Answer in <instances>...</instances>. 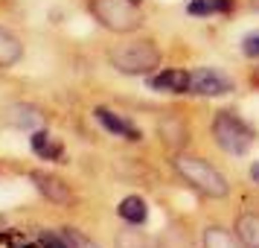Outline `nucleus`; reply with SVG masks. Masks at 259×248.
Listing matches in <instances>:
<instances>
[{
  "instance_id": "obj_1",
  "label": "nucleus",
  "mask_w": 259,
  "mask_h": 248,
  "mask_svg": "<svg viewBox=\"0 0 259 248\" xmlns=\"http://www.w3.org/2000/svg\"><path fill=\"white\" fill-rule=\"evenodd\" d=\"M108 59H111V67L122 76H146L160 67V50L154 47V41L140 38V41H125L114 47Z\"/></svg>"
},
{
  "instance_id": "obj_2",
  "label": "nucleus",
  "mask_w": 259,
  "mask_h": 248,
  "mask_svg": "<svg viewBox=\"0 0 259 248\" xmlns=\"http://www.w3.org/2000/svg\"><path fill=\"white\" fill-rule=\"evenodd\" d=\"M175 172L184 178L187 184H192L201 196H207V199H224V196L230 193L227 178H224L212 164L201 161V158H192V155H178V158H175Z\"/></svg>"
},
{
  "instance_id": "obj_3",
  "label": "nucleus",
  "mask_w": 259,
  "mask_h": 248,
  "mask_svg": "<svg viewBox=\"0 0 259 248\" xmlns=\"http://www.w3.org/2000/svg\"><path fill=\"white\" fill-rule=\"evenodd\" d=\"M88 9L105 29L119 36L137 32L143 26V12L134 0H88Z\"/></svg>"
},
{
  "instance_id": "obj_4",
  "label": "nucleus",
  "mask_w": 259,
  "mask_h": 248,
  "mask_svg": "<svg viewBox=\"0 0 259 248\" xmlns=\"http://www.w3.org/2000/svg\"><path fill=\"white\" fill-rule=\"evenodd\" d=\"M212 137L227 155H245L253 143V129L233 111H219L212 120Z\"/></svg>"
},
{
  "instance_id": "obj_5",
  "label": "nucleus",
  "mask_w": 259,
  "mask_h": 248,
  "mask_svg": "<svg viewBox=\"0 0 259 248\" xmlns=\"http://www.w3.org/2000/svg\"><path fill=\"white\" fill-rule=\"evenodd\" d=\"M233 91V79L215 67H198L189 73V94L195 96H224Z\"/></svg>"
},
{
  "instance_id": "obj_6",
  "label": "nucleus",
  "mask_w": 259,
  "mask_h": 248,
  "mask_svg": "<svg viewBox=\"0 0 259 248\" xmlns=\"http://www.w3.org/2000/svg\"><path fill=\"white\" fill-rule=\"evenodd\" d=\"M32 184H35V190L44 196L47 201H53V204H67V201L73 199L70 187H67V181L59 175H50V172H41V169H35L32 172Z\"/></svg>"
},
{
  "instance_id": "obj_7",
  "label": "nucleus",
  "mask_w": 259,
  "mask_h": 248,
  "mask_svg": "<svg viewBox=\"0 0 259 248\" xmlns=\"http://www.w3.org/2000/svg\"><path fill=\"white\" fill-rule=\"evenodd\" d=\"M149 88L160 94H189V73L187 70H160L149 76Z\"/></svg>"
},
{
  "instance_id": "obj_8",
  "label": "nucleus",
  "mask_w": 259,
  "mask_h": 248,
  "mask_svg": "<svg viewBox=\"0 0 259 248\" xmlns=\"http://www.w3.org/2000/svg\"><path fill=\"white\" fill-rule=\"evenodd\" d=\"M96 120H99L111 134H117V137H125V140H140V129H134L128 120H122L119 114L108 111V108H96Z\"/></svg>"
},
{
  "instance_id": "obj_9",
  "label": "nucleus",
  "mask_w": 259,
  "mask_h": 248,
  "mask_svg": "<svg viewBox=\"0 0 259 248\" xmlns=\"http://www.w3.org/2000/svg\"><path fill=\"white\" fill-rule=\"evenodd\" d=\"M24 56V44H21V38L9 32L6 26H0V70H6V67H15L18 61Z\"/></svg>"
},
{
  "instance_id": "obj_10",
  "label": "nucleus",
  "mask_w": 259,
  "mask_h": 248,
  "mask_svg": "<svg viewBox=\"0 0 259 248\" xmlns=\"http://www.w3.org/2000/svg\"><path fill=\"white\" fill-rule=\"evenodd\" d=\"M32 152L44 161H61L64 155V146H61L59 137H53L50 131H35L32 134Z\"/></svg>"
},
{
  "instance_id": "obj_11",
  "label": "nucleus",
  "mask_w": 259,
  "mask_h": 248,
  "mask_svg": "<svg viewBox=\"0 0 259 248\" xmlns=\"http://www.w3.org/2000/svg\"><path fill=\"white\" fill-rule=\"evenodd\" d=\"M117 213H119V219H125L128 225H143L146 216H149V204L140 196H125V199L119 201Z\"/></svg>"
},
{
  "instance_id": "obj_12",
  "label": "nucleus",
  "mask_w": 259,
  "mask_h": 248,
  "mask_svg": "<svg viewBox=\"0 0 259 248\" xmlns=\"http://www.w3.org/2000/svg\"><path fill=\"white\" fill-rule=\"evenodd\" d=\"M236 236H239L242 248H259V216L242 213L236 219Z\"/></svg>"
},
{
  "instance_id": "obj_13",
  "label": "nucleus",
  "mask_w": 259,
  "mask_h": 248,
  "mask_svg": "<svg viewBox=\"0 0 259 248\" xmlns=\"http://www.w3.org/2000/svg\"><path fill=\"white\" fill-rule=\"evenodd\" d=\"M236 0H192L187 6L189 15H198V18H207V15H227L233 12Z\"/></svg>"
},
{
  "instance_id": "obj_14",
  "label": "nucleus",
  "mask_w": 259,
  "mask_h": 248,
  "mask_svg": "<svg viewBox=\"0 0 259 248\" xmlns=\"http://www.w3.org/2000/svg\"><path fill=\"white\" fill-rule=\"evenodd\" d=\"M239 236H233L227 228H219V225H210L204 231V248H239Z\"/></svg>"
},
{
  "instance_id": "obj_15",
  "label": "nucleus",
  "mask_w": 259,
  "mask_h": 248,
  "mask_svg": "<svg viewBox=\"0 0 259 248\" xmlns=\"http://www.w3.org/2000/svg\"><path fill=\"white\" fill-rule=\"evenodd\" d=\"M9 114H12V123L15 126H21V129H29V126H38L41 123V114H38L35 108H26V105H15L9 108Z\"/></svg>"
},
{
  "instance_id": "obj_16",
  "label": "nucleus",
  "mask_w": 259,
  "mask_h": 248,
  "mask_svg": "<svg viewBox=\"0 0 259 248\" xmlns=\"http://www.w3.org/2000/svg\"><path fill=\"white\" fill-rule=\"evenodd\" d=\"M117 245L119 248H154V242L146 234H140V231H122L117 236Z\"/></svg>"
},
{
  "instance_id": "obj_17",
  "label": "nucleus",
  "mask_w": 259,
  "mask_h": 248,
  "mask_svg": "<svg viewBox=\"0 0 259 248\" xmlns=\"http://www.w3.org/2000/svg\"><path fill=\"white\" fill-rule=\"evenodd\" d=\"M61 234L67 236V242H70V248H99L94 242V239H88V236L82 234V231H76V228H64Z\"/></svg>"
},
{
  "instance_id": "obj_18",
  "label": "nucleus",
  "mask_w": 259,
  "mask_h": 248,
  "mask_svg": "<svg viewBox=\"0 0 259 248\" xmlns=\"http://www.w3.org/2000/svg\"><path fill=\"white\" fill-rule=\"evenodd\" d=\"M242 53H245L247 59H259V29L247 32V36L242 38Z\"/></svg>"
},
{
  "instance_id": "obj_19",
  "label": "nucleus",
  "mask_w": 259,
  "mask_h": 248,
  "mask_svg": "<svg viewBox=\"0 0 259 248\" xmlns=\"http://www.w3.org/2000/svg\"><path fill=\"white\" fill-rule=\"evenodd\" d=\"M41 248H70V242H67V236L64 234H53V231H47V234H41Z\"/></svg>"
},
{
  "instance_id": "obj_20",
  "label": "nucleus",
  "mask_w": 259,
  "mask_h": 248,
  "mask_svg": "<svg viewBox=\"0 0 259 248\" xmlns=\"http://www.w3.org/2000/svg\"><path fill=\"white\" fill-rule=\"evenodd\" d=\"M250 178L259 184V161H253V164H250Z\"/></svg>"
},
{
  "instance_id": "obj_21",
  "label": "nucleus",
  "mask_w": 259,
  "mask_h": 248,
  "mask_svg": "<svg viewBox=\"0 0 259 248\" xmlns=\"http://www.w3.org/2000/svg\"><path fill=\"white\" fill-rule=\"evenodd\" d=\"M250 82H253V85L259 88V67H253V73H250Z\"/></svg>"
},
{
  "instance_id": "obj_22",
  "label": "nucleus",
  "mask_w": 259,
  "mask_h": 248,
  "mask_svg": "<svg viewBox=\"0 0 259 248\" xmlns=\"http://www.w3.org/2000/svg\"><path fill=\"white\" fill-rule=\"evenodd\" d=\"M134 3H137V6H140V3H143V0H134Z\"/></svg>"
}]
</instances>
